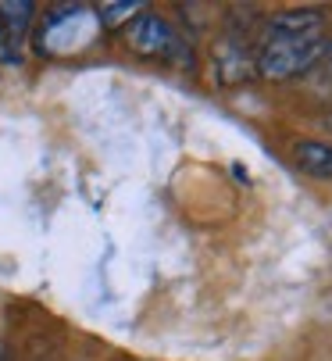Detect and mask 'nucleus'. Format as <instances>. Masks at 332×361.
I'll use <instances>...</instances> for the list:
<instances>
[{"label":"nucleus","mask_w":332,"mask_h":361,"mask_svg":"<svg viewBox=\"0 0 332 361\" xmlns=\"http://www.w3.org/2000/svg\"><path fill=\"white\" fill-rule=\"evenodd\" d=\"M325 15L321 8H293V11H279L268 18V36H314L321 32Z\"/></svg>","instance_id":"obj_5"},{"label":"nucleus","mask_w":332,"mask_h":361,"mask_svg":"<svg viewBox=\"0 0 332 361\" xmlns=\"http://www.w3.org/2000/svg\"><path fill=\"white\" fill-rule=\"evenodd\" d=\"M97 32H100L97 11H90L82 4H65V8H54L43 18L39 50L43 54H72V50L90 47L97 39Z\"/></svg>","instance_id":"obj_2"},{"label":"nucleus","mask_w":332,"mask_h":361,"mask_svg":"<svg viewBox=\"0 0 332 361\" xmlns=\"http://www.w3.org/2000/svg\"><path fill=\"white\" fill-rule=\"evenodd\" d=\"M0 43H4V29H0Z\"/></svg>","instance_id":"obj_10"},{"label":"nucleus","mask_w":332,"mask_h":361,"mask_svg":"<svg viewBox=\"0 0 332 361\" xmlns=\"http://www.w3.org/2000/svg\"><path fill=\"white\" fill-rule=\"evenodd\" d=\"M293 165L311 179H332V147L318 140L293 143Z\"/></svg>","instance_id":"obj_6"},{"label":"nucleus","mask_w":332,"mask_h":361,"mask_svg":"<svg viewBox=\"0 0 332 361\" xmlns=\"http://www.w3.org/2000/svg\"><path fill=\"white\" fill-rule=\"evenodd\" d=\"M325 126H328V129H332V115H328V118H325Z\"/></svg>","instance_id":"obj_9"},{"label":"nucleus","mask_w":332,"mask_h":361,"mask_svg":"<svg viewBox=\"0 0 332 361\" xmlns=\"http://www.w3.org/2000/svg\"><path fill=\"white\" fill-rule=\"evenodd\" d=\"M125 39H129V50H136V54H143V58L193 65V54H190L186 39L168 22H164L161 15H140V18H133Z\"/></svg>","instance_id":"obj_3"},{"label":"nucleus","mask_w":332,"mask_h":361,"mask_svg":"<svg viewBox=\"0 0 332 361\" xmlns=\"http://www.w3.org/2000/svg\"><path fill=\"white\" fill-rule=\"evenodd\" d=\"M136 11H143L140 0H125V4H104L97 18H100V29H115V25H122L125 18H133Z\"/></svg>","instance_id":"obj_8"},{"label":"nucleus","mask_w":332,"mask_h":361,"mask_svg":"<svg viewBox=\"0 0 332 361\" xmlns=\"http://www.w3.org/2000/svg\"><path fill=\"white\" fill-rule=\"evenodd\" d=\"M325 54H328L325 32H314V36H268L264 32L257 54H254V65L261 79L286 82V79L307 75Z\"/></svg>","instance_id":"obj_1"},{"label":"nucleus","mask_w":332,"mask_h":361,"mask_svg":"<svg viewBox=\"0 0 332 361\" xmlns=\"http://www.w3.org/2000/svg\"><path fill=\"white\" fill-rule=\"evenodd\" d=\"M32 15H36V4H29V0H8V4H0V29H4V43H22L29 25H32Z\"/></svg>","instance_id":"obj_7"},{"label":"nucleus","mask_w":332,"mask_h":361,"mask_svg":"<svg viewBox=\"0 0 332 361\" xmlns=\"http://www.w3.org/2000/svg\"><path fill=\"white\" fill-rule=\"evenodd\" d=\"M257 75L254 54L247 50L243 36H226L214 43V82L221 86H240Z\"/></svg>","instance_id":"obj_4"}]
</instances>
